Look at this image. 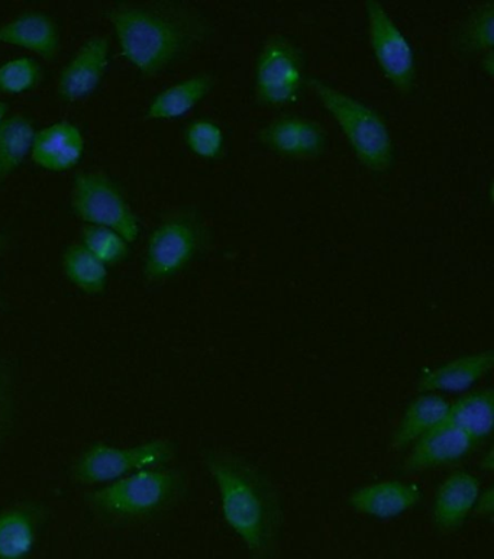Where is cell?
I'll list each match as a JSON object with an SVG mask.
<instances>
[{
  "instance_id": "1",
  "label": "cell",
  "mask_w": 494,
  "mask_h": 559,
  "mask_svg": "<svg viewBox=\"0 0 494 559\" xmlns=\"http://www.w3.org/2000/svg\"><path fill=\"white\" fill-rule=\"evenodd\" d=\"M119 50L142 78H157L212 38L213 22L190 2H119L105 11Z\"/></svg>"
},
{
  "instance_id": "2",
  "label": "cell",
  "mask_w": 494,
  "mask_h": 559,
  "mask_svg": "<svg viewBox=\"0 0 494 559\" xmlns=\"http://www.w3.org/2000/svg\"><path fill=\"white\" fill-rule=\"evenodd\" d=\"M220 491L222 516L256 559L273 554L282 530V508L269 478L256 465L225 452L204 455Z\"/></svg>"
},
{
  "instance_id": "3",
  "label": "cell",
  "mask_w": 494,
  "mask_h": 559,
  "mask_svg": "<svg viewBox=\"0 0 494 559\" xmlns=\"http://www.w3.org/2000/svg\"><path fill=\"white\" fill-rule=\"evenodd\" d=\"M308 86L340 127L360 164L373 175H387L396 162V145L385 118L366 102L357 99L319 78Z\"/></svg>"
},
{
  "instance_id": "4",
  "label": "cell",
  "mask_w": 494,
  "mask_h": 559,
  "mask_svg": "<svg viewBox=\"0 0 494 559\" xmlns=\"http://www.w3.org/2000/svg\"><path fill=\"white\" fill-rule=\"evenodd\" d=\"M185 490L179 469L151 468L87 492L84 501L96 516L109 522L153 518L175 504Z\"/></svg>"
},
{
  "instance_id": "5",
  "label": "cell",
  "mask_w": 494,
  "mask_h": 559,
  "mask_svg": "<svg viewBox=\"0 0 494 559\" xmlns=\"http://www.w3.org/2000/svg\"><path fill=\"white\" fill-rule=\"evenodd\" d=\"M208 242L209 229L199 212L167 217L155 226L146 241L142 274L150 283L175 278L202 254Z\"/></svg>"
},
{
  "instance_id": "6",
  "label": "cell",
  "mask_w": 494,
  "mask_h": 559,
  "mask_svg": "<svg viewBox=\"0 0 494 559\" xmlns=\"http://www.w3.org/2000/svg\"><path fill=\"white\" fill-rule=\"evenodd\" d=\"M175 454V443L167 439L131 447L97 442L80 452L71 464L70 477L80 486H106L144 469L166 467Z\"/></svg>"
},
{
  "instance_id": "7",
  "label": "cell",
  "mask_w": 494,
  "mask_h": 559,
  "mask_svg": "<svg viewBox=\"0 0 494 559\" xmlns=\"http://www.w3.org/2000/svg\"><path fill=\"white\" fill-rule=\"evenodd\" d=\"M308 83L304 48L284 34L271 35L258 51L254 95L267 108H283L301 100Z\"/></svg>"
},
{
  "instance_id": "8",
  "label": "cell",
  "mask_w": 494,
  "mask_h": 559,
  "mask_svg": "<svg viewBox=\"0 0 494 559\" xmlns=\"http://www.w3.org/2000/svg\"><path fill=\"white\" fill-rule=\"evenodd\" d=\"M70 207L83 224L113 229L129 243L140 238V219L122 190L105 173H79L71 185Z\"/></svg>"
},
{
  "instance_id": "9",
  "label": "cell",
  "mask_w": 494,
  "mask_h": 559,
  "mask_svg": "<svg viewBox=\"0 0 494 559\" xmlns=\"http://www.w3.org/2000/svg\"><path fill=\"white\" fill-rule=\"evenodd\" d=\"M368 39L374 60L387 82L403 93L411 95L416 86V56L411 41L403 31L377 0L364 2Z\"/></svg>"
},
{
  "instance_id": "10",
  "label": "cell",
  "mask_w": 494,
  "mask_h": 559,
  "mask_svg": "<svg viewBox=\"0 0 494 559\" xmlns=\"http://www.w3.org/2000/svg\"><path fill=\"white\" fill-rule=\"evenodd\" d=\"M113 60L109 38H89L62 70L57 80V95L66 104H79L95 95L108 73Z\"/></svg>"
},
{
  "instance_id": "11",
  "label": "cell",
  "mask_w": 494,
  "mask_h": 559,
  "mask_svg": "<svg viewBox=\"0 0 494 559\" xmlns=\"http://www.w3.org/2000/svg\"><path fill=\"white\" fill-rule=\"evenodd\" d=\"M261 148L280 157L318 159L328 150V134L314 119L286 115L274 119L257 132Z\"/></svg>"
},
{
  "instance_id": "12",
  "label": "cell",
  "mask_w": 494,
  "mask_h": 559,
  "mask_svg": "<svg viewBox=\"0 0 494 559\" xmlns=\"http://www.w3.org/2000/svg\"><path fill=\"white\" fill-rule=\"evenodd\" d=\"M46 522L47 508L39 501H16L0 509V559H31Z\"/></svg>"
},
{
  "instance_id": "13",
  "label": "cell",
  "mask_w": 494,
  "mask_h": 559,
  "mask_svg": "<svg viewBox=\"0 0 494 559\" xmlns=\"http://www.w3.org/2000/svg\"><path fill=\"white\" fill-rule=\"evenodd\" d=\"M86 139L80 127L70 121H59L44 127L35 134L31 158L48 173H69L83 162Z\"/></svg>"
},
{
  "instance_id": "14",
  "label": "cell",
  "mask_w": 494,
  "mask_h": 559,
  "mask_svg": "<svg viewBox=\"0 0 494 559\" xmlns=\"http://www.w3.org/2000/svg\"><path fill=\"white\" fill-rule=\"evenodd\" d=\"M0 44L22 48L51 61L59 55L61 34L50 13L30 11L0 25Z\"/></svg>"
},
{
  "instance_id": "15",
  "label": "cell",
  "mask_w": 494,
  "mask_h": 559,
  "mask_svg": "<svg viewBox=\"0 0 494 559\" xmlns=\"http://www.w3.org/2000/svg\"><path fill=\"white\" fill-rule=\"evenodd\" d=\"M422 500V489L416 483L380 481L355 490L349 503L355 512L377 521H391L416 508Z\"/></svg>"
},
{
  "instance_id": "16",
  "label": "cell",
  "mask_w": 494,
  "mask_h": 559,
  "mask_svg": "<svg viewBox=\"0 0 494 559\" xmlns=\"http://www.w3.org/2000/svg\"><path fill=\"white\" fill-rule=\"evenodd\" d=\"M475 445L469 435L445 421L415 442L404 467L408 472L444 467L464 460Z\"/></svg>"
},
{
  "instance_id": "17",
  "label": "cell",
  "mask_w": 494,
  "mask_h": 559,
  "mask_svg": "<svg viewBox=\"0 0 494 559\" xmlns=\"http://www.w3.org/2000/svg\"><path fill=\"white\" fill-rule=\"evenodd\" d=\"M482 487L479 478L467 472H456L440 483L435 492L433 518L440 531H456L473 512Z\"/></svg>"
},
{
  "instance_id": "18",
  "label": "cell",
  "mask_w": 494,
  "mask_h": 559,
  "mask_svg": "<svg viewBox=\"0 0 494 559\" xmlns=\"http://www.w3.org/2000/svg\"><path fill=\"white\" fill-rule=\"evenodd\" d=\"M493 364L494 353L487 349L426 368L420 379V389L422 392H467L491 372Z\"/></svg>"
},
{
  "instance_id": "19",
  "label": "cell",
  "mask_w": 494,
  "mask_h": 559,
  "mask_svg": "<svg viewBox=\"0 0 494 559\" xmlns=\"http://www.w3.org/2000/svg\"><path fill=\"white\" fill-rule=\"evenodd\" d=\"M215 86L216 80L209 73L180 80L163 88L150 100L145 109V118L154 122L177 121L185 118L211 95Z\"/></svg>"
},
{
  "instance_id": "20",
  "label": "cell",
  "mask_w": 494,
  "mask_h": 559,
  "mask_svg": "<svg viewBox=\"0 0 494 559\" xmlns=\"http://www.w3.org/2000/svg\"><path fill=\"white\" fill-rule=\"evenodd\" d=\"M451 403L439 394H422L411 402L404 411L402 420L396 429L393 447L398 450L411 447L424 435L445 424Z\"/></svg>"
},
{
  "instance_id": "21",
  "label": "cell",
  "mask_w": 494,
  "mask_h": 559,
  "mask_svg": "<svg viewBox=\"0 0 494 559\" xmlns=\"http://www.w3.org/2000/svg\"><path fill=\"white\" fill-rule=\"evenodd\" d=\"M35 134L33 119L24 114L11 115L0 123V185L31 157Z\"/></svg>"
},
{
  "instance_id": "22",
  "label": "cell",
  "mask_w": 494,
  "mask_h": 559,
  "mask_svg": "<svg viewBox=\"0 0 494 559\" xmlns=\"http://www.w3.org/2000/svg\"><path fill=\"white\" fill-rule=\"evenodd\" d=\"M447 424L461 429L475 443L491 437L494 425L493 390H478L462 396L449 407Z\"/></svg>"
},
{
  "instance_id": "23",
  "label": "cell",
  "mask_w": 494,
  "mask_h": 559,
  "mask_svg": "<svg viewBox=\"0 0 494 559\" xmlns=\"http://www.w3.org/2000/svg\"><path fill=\"white\" fill-rule=\"evenodd\" d=\"M62 273L71 286L87 296H101L108 290L109 270L82 246L67 247L61 260Z\"/></svg>"
},
{
  "instance_id": "24",
  "label": "cell",
  "mask_w": 494,
  "mask_h": 559,
  "mask_svg": "<svg viewBox=\"0 0 494 559\" xmlns=\"http://www.w3.org/2000/svg\"><path fill=\"white\" fill-rule=\"evenodd\" d=\"M494 2L480 3L471 9L454 35V50L464 57H483L493 52Z\"/></svg>"
},
{
  "instance_id": "25",
  "label": "cell",
  "mask_w": 494,
  "mask_h": 559,
  "mask_svg": "<svg viewBox=\"0 0 494 559\" xmlns=\"http://www.w3.org/2000/svg\"><path fill=\"white\" fill-rule=\"evenodd\" d=\"M79 243L106 267L121 264L131 255V243L122 235L102 226H84L80 233Z\"/></svg>"
},
{
  "instance_id": "26",
  "label": "cell",
  "mask_w": 494,
  "mask_h": 559,
  "mask_svg": "<svg viewBox=\"0 0 494 559\" xmlns=\"http://www.w3.org/2000/svg\"><path fill=\"white\" fill-rule=\"evenodd\" d=\"M43 82V66L35 57L17 56L0 64V93L22 96Z\"/></svg>"
},
{
  "instance_id": "27",
  "label": "cell",
  "mask_w": 494,
  "mask_h": 559,
  "mask_svg": "<svg viewBox=\"0 0 494 559\" xmlns=\"http://www.w3.org/2000/svg\"><path fill=\"white\" fill-rule=\"evenodd\" d=\"M187 150L195 157L215 162L224 155L225 131L220 123L211 119H198L186 127L184 135Z\"/></svg>"
},
{
  "instance_id": "28",
  "label": "cell",
  "mask_w": 494,
  "mask_h": 559,
  "mask_svg": "<svg viewBox=\"0 0 494 559\" xmlns=\"http://www.w3.org/2000/svg\"><path fill=\"white\" fill-rule=\"evenodd\" d=\"M16 428L15 379L0 377V451L7 447Z\"/></svg>"
},
{
  "instance_id": "29",
  "label": "cell",
  "mask_w": 494,
  "mask_h": 559,
  "mask_svg": "<svg viewBox=\"0 0 494 559\" xmlns=\"http://www.w3.org/2000/svg\"><path fill=\"white\" fill-rule=\"evenodd\" d=\"M493 489H489L487 491L480 492L478 503H475V510L478 513L483 514V516H491L493 513Z\"/></svg>"
},
{
  "instance_id": "30",
  "label": "cell",
  "mask_w": 494,
  "mask_h": 559,
  "mask_svg": "<svg viewBox=\"0 0 494 559\" xmlns=\"http://www.w3.org/2000/svg\"><path fill=\"white\" fill-rule=\"evenodd\" d=\"M8 250V237L0 230V267H2V261L4 254H7ZM7 296H4V290L2 286V277H0V310L7 309Z\"/></svg>"
},
{
  "instance_id": "31",
  "label": "cell",
  "mask_w": 494,
  "mask_h": 559,
  "mask_svg": "<svg viewBox=\"0 0 494 559\" xmlns=\"http://www.w3.org/2000/svg\"><path fill=\"white\" fill-rule=\"evenodd\" d=\"M480 68H482L483 73L487 74V78L493 79V75H494V55H493V52H487V55L480 57Z\"/></svg>"
},
{
  "instance_id": "32",
  "label": "cell",
  "mask_w": 494,
  "mask_h": 559,
  "mask_svg": "<svg viewBox=\"0 0 494 559\" xmlns=\"http://www.w3.org/2000/svg\"><path fill=\"white\" fill-rule=\"evenodd\" d=\"M13 372L11 367L8 366V362L4 361L3 358H0V377H11Z\"/></svg>"
},
{
  "instance_id": "33",
  "label": "cell",
  "mask_w": 494,
  "mask_h": 559,
  "mask_svg": "<svg viewBox=\"0 0 494 559\" xmlns=\"http://www.w3.org/2000/svg\"><path fill=\"white\" fill-rule=\"evenodd\" d=\"M482 468L487 469V472H492L493 469V452L489 451L487 456H484L482 460Z\"/></svg>"
},
{
  "instance_id": "34",
  "label": "cell",
  "mask_w": 494,
  "mask_h": 559,
  "mask_svg": "<svg viewBox=\"0 0 494 559\" xmlns=\"http://www.w3.org/2000/svg\"><path fill=\"white\" fill-rule=\"evenodd\" d=\"M9 105L7 102L0 100V123L4 121L9 117Z\"/></svg>"
}]
</instances>
